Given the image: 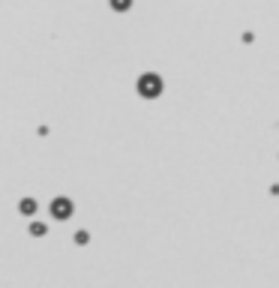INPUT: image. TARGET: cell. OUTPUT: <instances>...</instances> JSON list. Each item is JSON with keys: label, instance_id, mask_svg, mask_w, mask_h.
I'll list each match as a JSON object with an SVG mask.
<instances>
[{"label": "cell", "instance_id": "6da1fadb", "mask_svg": "<svg viewBox=\"0 0 279 288\" xmlns=\"http://www.w3.org/2000/svg\"><path fill=\"white\" fill-rule=\"evenodd\" d=\"M159 87H162V81H159L156 75H144V78L138 81V90H141V93H144L147 99H153V96L159 93Z\"/></svg>", "mask_w": 279, "mask_h": 288}, {"label": "cell", "instance_id": "5b68a950", "mask_svg": "<svg viewBox=\"0 0 279 288\" xmlns=\"http://www.w3.org/2000/svg\"><path fill=\"white\" fill-rule=\"evenodd\" d=\"M129 3H132V0H111L114 9H129Z\"/></svg>", "mask_w": 279, "mask_h": 288}, {"label": "cell", "instance_id": "277c9868", "mask_svg": "<svg viewBox=\"0 0 279 288\" xmlns=\"http://www.w3.org/2000/svg\"><path fill=\"white\" fill-rule=\"evenodd\" d=\"M30 234H36V237H39V234H45V225H39V222H33V225H30Z\"/></svg>", "mask_w": 279, "mask_h": 288}, {"label": "cell", "instance_id": "7a4b0ae2", "mask_svg": "<svg viewBox=\"0 0 279 288\" xmlns=\"http://www.w3.org/2000/svg\"><path fill=\"white\" fill-rule=\"evenodd\" d=\"M51 216L54 219H69L72 216V201L69 198H54L51 201Z\"/></svg>", "mask_w": 279, "mask_h": 288}, {"label": "cell", "instance_id": "3957f363", "mask_svg": "<svg viewBox=\"0 0 279 288\" xmlns=\"http://www.w3.org/2000/svg\"><path fill=\"white\" fill-rule=\"evenodd\" d=\"M33 210H36V201L24 198V201H21V213H33Z\"/></svg>", "mask_w": 279, "mask_h": 288}]
</instances>
